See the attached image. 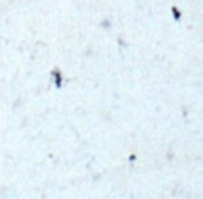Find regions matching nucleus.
Wrapping results in <instances>:
<instances>
[]
</instances>
